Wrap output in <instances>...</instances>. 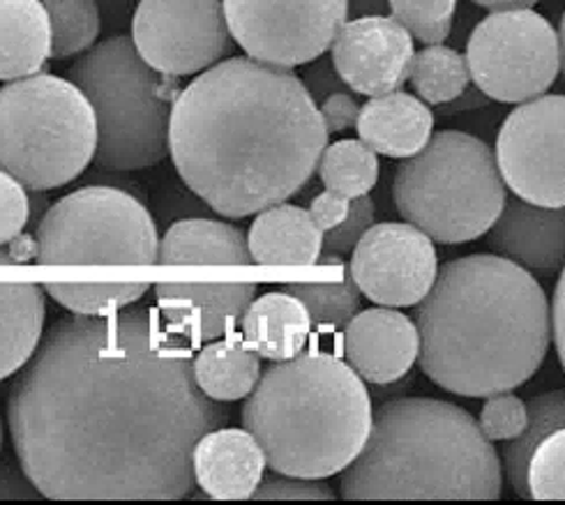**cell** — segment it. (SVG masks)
Wrapping results in <instances>:
<instances>
[{"instance_id": "cell-22", "label": "cell", "mask_w": 565, "mask_h": 505, "mask_svg": "<svg viewBox=\"0 0 565 505\" xmlns=\"http://www.w3.org/2000/svg\"><path fill=\"white\" fill-rule=\"evenodd\" d=\"M17 259L0 249V268ZM46 319L42 284L0 280V382L17 374L35 353Z\"/></svg>"}, {"instance_id": "cell-12", "label": "cell", "mask_w": 565, "mask_h": 505, "mask_svg": "<svg viewBox=\"0 0 565 505\" xmlns=\"http://www.w3.org/2000/svg\"><path fill=\"white\" fill-rule=\"evenodd\" d=\"M494 155L512 194L535 206H565V95H537L510 111Z\"/></svg>"}, {"instance_id": "cell-41", "label": "cell", "mask_w": 565, "mask_h": 505, "mask_svg": "<svg viewBox=\"0 0 565 505\" xmlns=\"http://www.w3.org/2000/svg\"><path fill=\"white\" fill-rule=\"evenodd\" d=\"M349 208H351V198L326 190L312 198L310 211L307 213H310L315 224L326 234L330 229H335V226L349 215Z\"/></svg>"}, {"instance_id": "cell-37", "label": "cell", "mask_w": 565, "mask_h": 505, "mask_svg": "<svg viewBox=\"0 0 565 505\" xmlns=\"http://www.w3.org/2000/svg\"><path fill=\"white\" fill-rule=\"evenodd\" d=\"M256 501H332V487L319 477H296L281 475L262 480L259 487L252 494Z\"/></svg>"}, {"instance_id": "cell-6", "label": "cell", "mask_w": 565, "mask_h": 505, "mask_svg": "<svg viewBox=\"0 0 565 505\" xmlns=\"http://www.w3.org/2000/svg\"><path fill=\"white\" fill-rule=\"evenodd\" d=\"M505 198L494 150L457 130L429 137L393 175L397 213L441 245L484 236L501 215Z\"/></svg>"}, {"instance_id": "cell-30", "label": "cell", "mask_w": 565, "mask_h": 505, "mask_svg": "<svg viewBox=\"0 0 565 505\" xmlns=\"http://www.w3.org/2000/svg\"><path fill=\"white\" fill-rule=\"evenodd\" d=\"M51 21V58L79 56L99 35L97 0H40Z\"/></svg>"}, {"instance_id": "cell-8", "label": "cell", "mask_w": 565, "mask_h": 505, "mask_svg": "<svg viewBox=\"0 0 565 505\" xmlns=\"http://www.w3.org/2000/svg\"><path fill=\"white\" fill-rule=\"evenodd\" d=\"M95 148L93 107L70 79L38 72L0 88V171L25 190L67 185L93 162Z\"/></svg>"}, {"instance_id": "cell-43", "label": "cell", "mask_w": 565, "mask_h": 505, "mask_svg": "<svg viewBox=\"0 0 565 505\" xmlns=\"http://www.w3.org/2000/svg\"><path fill=\"white\" fill-rule=\"evenodd\" d=\"M471 3L487 8V10H512V8H533L541 0H471Z\"/></svg>"}, {"instance_id": "cell-24", "label": "cell", "mask_w": 565, "mask_h": 505, "mask_svg": "<svg viewBox=\"0 0 565 505\" xmlns=\"http://www.w3.org/2000/svg\"><path fill=\"white\" fill-rule=\"evenodd\" d=\"M162 266H252L247 238L236 226L217 219L175 222L158 247Z\"/></svg>"}, {"instance_id": "cell-16", "label": "cell", "mask_w": 565, "mask_h": 505, "mask_svg": "<svg viewBox=\"0 0 565 505\" xmlns=\"http://www.w3.org/2000/svg\"><path fill=\"white\" fill-rule=\"evenodd\" d=\"M254 298V282H160L156 287L162 325L185 344L234 333Z\"/></svg>"}, {"instance_id": "cell-46", "label": "cell", "mask_w": 565, "mask_h": 505, "mask_svg": "<svg viewBox=\"0 0 565 505\" xmlns=\"http://www.w3.org/2000/svg\"><path fill=\"white\" fill-rule=\"evenodd\" d=\"M0 450H3V420H0Z\"/></svg>"}, {"instance_id": "cell-40", "label": "cell", "mask_w": 565, "mask_h": 505, "mask_svg": "<svg viewBox=\"0 0 565 505\" xmlns=\"http://www.w3.org/2000/svg\"><path fill=\"white\" fill-rule=\"evenodd\" d=\"M310 67L305 69V74L300 77V82L305 84L307 93L312 95L315 103L319 105L323 97H328L330 93H338V90H344V82L340 79V74L335 69V65H332V61L328 63L323 56L307 63Z\"/></svg>"}, {"instance_id": "cell-34", "label": "cell", "mask_w": 565, "mask_h": 505, "mask_svg": "<svg viewBox=\"0 0 565 505\" xmlns=\"http://www.w3.org/2000/svg\"><path fill=\"white\" fill-rule=\"evenodd\" d=\"M526 480L529 498L565 501V427L535 445Z\"/></svg>"}, {"instance_id": "cell-20", "label": "cell", "mask_w": 565, "mask_h": 505, "mask_svg": "<svg viewBox=\"0 0 565 505\" xmlns=\"http://www.w3.org/2000/svg\"><path fill=\"white\" fill-rule=\"evenodd\" d=\"M434 130V114L420 97L391 90L361 107L355 120V132L376 155L404 160L416 155L429 141Z\"/></svg>"}, {"instance_id": "cell-14", "label": "cell", "mask_w": 565, "mask_h": 505, "mask_svg": "<svg viewBox=\"0 0 565 505\" xmlns=\"http://www.w3.org/2000/svg\"><path fill=\"white\" fill-rule=\"evenodd\" d=\"M351 251V282L374 305L414 308L439 275L434 240L408 222L372 224Z\"/></svg>"}, {"instance_id": "cell-3", "label": "cell", "mask_w": 565, "mask_h": 505, "mask_svg": "<svg viewBox=\"0 0 565 505\" xmlns=\"http://www.w3.org/2000/svg\"><path fill=\"white\" fill-rule=\"evenodd\" d=\"M418 365L459 397L520 388L552 346V308L535 277L499 255L448 261L418 302Z\"/></svg>"}, {"instance_id": "cell-26", "label": "cell", "mask_w": 565, "mask_h": 505, "mask_svg": "<svg viewBox=\"0 0 565 505\" xmlns=\"http://www.w3.org/2000/svg\"><path fill=\"white\" fill-rule=\"evenodd\" d=\"M196 386L215 401L245 399L262 378V358L245 340L205 344L192 361Z\"/></svg>"}, {"instance_id": "cell-1", "label": "cell", "mask_w": 565, "mask_h": 505, "mask_svg": "<svg viewBox=\"0 0 565 505\" xmlns=\"http://www.w3.org/2000/svg\"><path fill=\"white\" fill-rule=\"evenodd\" d=\"M226 418L146 310L61 316L8 397L21 471L51 501H181L194 445Z\"/></svg>"}, {"instance_id": "cell-38", "label": "cell", "mask_w": 565, "mask_h": 505, "mask_svg": "<svg viewBox=\"0 0 565 505\" xmlns=\"http://www.w3.org/2000/svg\"><path fill=\"white\" fill-rule=\"evenodd\" d=\"M29 217L31 201L25 196V187L10 173L0 171V247L14 243L21 236Z\"/></svg>"}, {"instance_id": "cell-29", "label": "cell", "mask_w": 565, "mask_h": 505, "mask_svg": "<svg viewBox=\"0 0 565 505\" xmlns=\"http://www.w3.org/2000/svg\"><path fill=\"white\" fill-rule=\"evenodd\" d=\"M317 169L326 190L358 198L379 181V155L361 139H342L323 148Z\"/></svg>"}, {"instance_id": "cell-10", "label": "cell", "mask_w": 565, "mask_h": 505, "mask_svg": "<svg viewBox=\"0 0 565 505\" xmlns=\"http://www.w3.org/2000/svg\"><path fill=\"white\" fill-rule=\"evenodd\" d=\"M467 67L476 88L505 105L545 95L561 72L558 33L531 8L494 10L467 42Z\"/></svg>"}, {"instance_id": "cell-33", "label": "cell", "mask_w": 565, "mask_h": 505, "mask_svg": "<svg viewBox=\"0 0 565 505\" xmlns=\"http://www.w3.org/2000/svg\"><path fill=\"white\" fill-rule=\"evenodd\" d=\"M391 14L423 44H439L452 31L457 0H385Z\"/></svg>"}, {"instance_id": "cell-27", "label": "cell", "mask_w": 565, "mask_h": 505, "mask_svg": "<svg viewBox=\"0 0 565 505\" xmlns=\"http://www.w3.org/2000/svg\"><path fill=\"white\" fill-rule=\"evenodd\" d=\"M565 427V390L535 395L526 401V427L515 439L505 441L501 458L508 483L520 498H529V462L535 445L556 429Z\"/></svg>"}, {"instance_id": "cell-9", "label": "cell", "mask_w": 565, "mask_h": 505, "mask_svg": "<svg viewBox=\"0 0 565 505\" xmlns=\"http://www.w3.org/2000/svg\"><path fill=\"white\" fill-rule=\"evenodd\" d=\"M158 229L141 201L116 187H84L51 206L35 236L40 266H152Z\"/></svg>"}, {"instance_id": "cell-4", "label": "cell", "mask_w": 565, "mask_h": 505, "mask_svg": "<svg viewBox=\"0 0 565 505\" xmlns=\"http://www.w3.org/2000/svg\"><path fill=\"white\" fill-rule=\"evenodd\" d=\"M501 492V458L478 420L431 397L385 401L340 477L347 501H499Z\"/></svg>"}, {"instance_id": "cell-39", "label": "cell", "mask_w": 565, "mask_h": 505, "mask_svg": "<svg viewBox=\"0 0 565 505\" xmlns=\"http://www.w3.org/2000/svg\"><path fill=\"white\" fill-rule=\"evenodd\" d=\"M317 107L328 135H340L355 128L358 114H361V105H358L353 95H349L347 90L330 93Z\"/></svg>"}, {"instance_id": "cell-2", "label": "cell", "mask_w": 565, "mask_h": 505, "mask_svg": "<svg viewBox=\"0 0 565 505\" xmlns=\"http://www.w3.org/2000/svg\"><path fill=\"white\" fill-rule=\"evenodd\" d=\"M328 146L319 107L289 67L236 56L175 95L169 155L217 215L243 219L285 204Z\"/></svg>"}, {"instance_id": "cell-13", "label": "cell", "mask_w": 565, "mask_h": 505, "mask_svg": "<svg viewBox=\"0 0 565 505\" xmlns=\"http://www.w3.org/2000/svg\"><path fill=\"white\" fill-rule=\"evenodd\" d=\"M132 42L164 77L201 74L231 52L222 0H139Z\"/></svg>"}, {"instance_id": "cell-42", "label": "cell", "mask_w": 565, "mask_h": 505, "mask_svg": "<svg viewBox=\"0 0 565 505\" xmlns=\"http://www.w3.org/2000/svg\"><path fill=\"white\" fill-rule=\"evenodd\" d=\"M552 340L565 372V266L556 282L554 300H552Z\"/></svg>"}, {"instance_id": "cell-44", "label": "cell", "mask_w": 565, "mask_h": 505, "mask_svg": "<svg viewBox=\"0 0 565 505\" xmlns=\"http://www.w3.org/2000/svg\"><path fill=\"white\" fill-rule=\"evenodd\" d=\"M556 33H558V46H561V67H563V77H565V12L561 17Z\"/></svg>"}, {"instance_id": "cell-18", "label": "cell", "mask_w": 565, "mask_h": 505, "mask_svg": "<svg viewBox=\"0 0 565 505\" xmlns=\"http://www.w3.org/2000/svg\"><path fill=\"white\" fill-rule=\"evenodd\" d=\"M490 247L494 255L518 266L554 275L565 266V206H535L515 196L505 198L492 224Z\"/></svg>"}, {"instance_id": "cell-23", "label": "cell", "mask_w": 565, "mask_h": 505, "mask_svg": "<svg viewBox=\"0 0 565 505\" xmlns=\"http://www.w3.org/2000/svg\"><path fill=\"white\" fill-rule=\"evenodd\" d=\"M243 340L259 353V358L279 363L305 351L312 333V321L302 302L287 293L273 291L254 298L241 319Z\"/></svg>"}, {"instance_id": "cell-21", "label": "cell", "mask_w": 565, "mask_h": 505, "mask_svg": "<svg viewBox=\"0 0 565 505\" xmlns=\"http://www.w3.org/2000/svg\"><path fill=\"white\" fill-rule=\"evenodd\" d=\"M323 232L305 208L291 204H275L249 226L247 247L256 266L302 268L315 266L321 257Z\"/></svg>"}, {"instance_id": "cell-7", "label": "cell", "mask_w": 565, "mask_h": 505, "mask_svg": "<svg viewBox=\"0 0 565 505\" xmlns=\"http://www.w3.org/2000/svg\"><path fill=\"white\" fill-rule=\"evenodd\" d=\"M67 74L93 107L97 122L93 162L99 169L139 171L167 158L173 77L164 82V74L139 56L132 37L116 35L90 46Z\"/></svg>"}, {"instance_id": "cell-36", "label": "cell", "mask_w": 565, "mask_h": 505, "mask_svg": "<svg viewBox=\"0 0 565 505\" xmlns=\"http://www.w3.org/2000/svg\"><path fill=\"white\" fill-rule=\"evenodd\" d=\"M374 224V201L363 194L358 198H351L349 215L335 226L323 234L321 251L328 255H347L355 247V243L365 236V232Z\"/></svg>"}, {"instance_id": "cell-28", "label": "cell", "mask_w": 565, "mask_h": 505, "mask_svg": "<svg viewBox=\"0 0 565 505\" xmlns=\"http://www.w3.org/2000/svg\"><path fill=\"white\" fill-rule=\"evenodd\" d=\"M427 105H448L469 88V67L465 54L439 44H425L414 52L406 79Z\"/></svg>"}, {"instance_id": "cell-15", "label": "cell", "mask_w": 565, "mask_h": 505, "mask_svg": "<svg viewBox=\"0 0 565 505\" xmlns=\"http://www.w3.org/2000/svg\"><path fill=\"white\" fill-rule=\"evenodd\" d=\"M414 58V35L395 17L367 14L347 21L330 44L340 79L358 95L399 90Z\"/></svg>"}, {"instance_id": "cell-35", "label": "cell", "mask_w": 565, "mask_h": 505, "mask_svg": "<svg viewBox=\"0 0 565 505\" xmlns=\"http://www.w3.org/2000/svg\"><path fill=\"white\" fill-rule=\"evenodd\" d=\"M478 425L482 434L492 443L515 439L526 427V401H522L510 390L484 397Z\"/></svg>"}, {"instance_id": "cell-32", "label": "cell", "mask_w": 565, "mask_h": 505, "mask_svg": "<svg viewBox=\"0 0 565 505\" xmlns=\"http://www.w3.org/2000/svg\"><path fill=\"white\" fill-rule=\"evenodd\" d=\"M296 296L307 314H310L312 327L319 331H342V327L361 312V291L351 282H289L281 287Z\"/></svg>"}, {"instance_id": "cell-45", "label": "cell", "mask_w": 565, "mask_h": 505, "mask_svg": "<svg viewBox=\"0 0 565 505\" xmlns=\"http://www.w3.org/2000/svg\"><path fill=\"white\" fill-rule=\"evenodd\" d=\"M319 266H335V268H344V259L342 255H328V251H323V257H319L317 261Z\"/></svg>"}, {"instance_id": "cell-5", "label": "cell", "mask_w": 565, "mask_h": 505, "mask_svg": "<svg viewBox=\"0 0 565 505\" xmlns=\"http://www.w3.org/2000/svg\"><path fill=\"white\" fill-rule=\"evenodd\" d=\"M372 418L363 378L319 351L270 365L243 407V427L275 473L319 480L342 473L361 454Z\"/></svg>"}, {"instance_id": "cell-25", "label": "cell", "mask_w": 565, "mask_h": 505, "mask_svg": "<svg viewBox=\"0 0 565 505\" xmlns=\"http://www.w3.org/2000/svg\"><path fill=\"white\" fill-rule=\"evenodd\" d=\"M51 58V21L40 0H0V82L38 74Z\"/></svg>"}, {"instance_id": "cell-17", "label": "cell", "mask_w": 565, "mask_h": 505, "mask_svg": "<svg viewBox=\"0 0 565 505\" xmlns=\"http://www.w3.org/2000/svg\"><path fill=\"white\" fill-rule=\"evenodd\" d=\"M344 361L374 386H388L416 365L420 351L418 325L397 310L376 305L358 312L344 325Z\"/></svg>"}, {"instance_id": "cell-31", "label": "cell", "mask_w": 565, "mask_h": 505, "mask_svg": "<svg viewBox=\"0 0 565 505\" xmlns=\"http://www.w3.org/2000/svg\"><path fill=\"white\" fill-rule=\"evenodd\" d=\"M44 293L72 314L105 316L130 308L150 289L148 282H46Z\"/></svg>"}, {"instance_id": "cell-11", "label": "cell", "mask_w": 565, "mask_h": 505, "mask_svg": "<svg viewBox=\"0 0 565 505\" xmlns=\"http://www.w3.org/2000/svg\"><path fill=\"white\" fill-rule=\"evenodd\" d=\"M231 37L268 65L300 67L321 58L349 19V0H222Z\"/></svg>"}, {"instance_id": "cell-19", "label": "cell", "mask_w": 565, "mask_h": 505, "mask_svg": "<svg viewBox=\"0 0 565 505\" xmlns=\"http://www.w3.org/2000/svg\"><path fill=\"white\" fill-rule=\"evenodd\" d=\"M266 454L247 429L217 427L203 434L192 452L199 490L215 501H245L259 487Z\"/></svg>"}]
</instances>
